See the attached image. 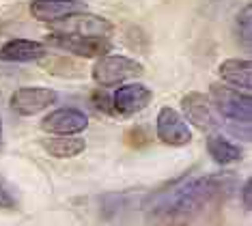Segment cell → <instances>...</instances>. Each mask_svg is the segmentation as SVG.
Wrapping results in <instances>:
<instances>
[{
	"label": "cell",
	"mask_w": 252,
	"mask_h": 226,
	"mask_svg": "<svg viewBox=\"0 0 252 226\" xmlns=\"http://www.w3.org/2000/svg\"><path fill=\"white\" fill-rule=\"evenodd\" d=\"M220 175L209 177H181L177 181L149 194L145 200V213L151 220H183L205 211L216 196L222 192Z\"/></svg>",
	"instance_id": "1"
},
{
	"label": "cell",
	"mask_w": 252,
	"mask_h": 226,
	"mask_svg": "<svg viewBox=\"0 0 252 226\" xmlns=\"http://www.w3.org/2000/svg\"><path fill=\"white\" fill-rule=\"evenodd\" d=\"M48 43L54 48H61L73 56L82 59H99L110 52L112 43L106 34H80V32H52L48 34Z\"/></svg>",
	"instance_id": "2"
},
{
	"label": "cell",
	"mask_w": 252,
	"mask_h": 226,
	"mask_svg": "<svg viewBox=\"0 0 252 226\" xmlns=\"http://www.w3.org/2000/svg\"><path fill=\"white\" fill-rule=\"evenodd\" d=\"M18 207V198H15V192L4 183V179L0 177V209H15Z\"/></svg>",
	"instance_id": "17"
},
{
	"label": "cell",
	"mask_w": 252,
	"mask_h": 226,
	"mask_svg": "<svg viewBox=\"0 0 252 226\" xmlns=\"http://www.w3.org/2000/svg\"><path fill=\"white\" fill-rule=\"evenodd\" d=\"M89 125V117L78 108H61L50 112L41 121V127L50 134H61V136H73L84 131Z\"/></svg>",
	"instance_id": "8"
},
{
	"label": "cell",
	"mask_w": 252,
	"mask_h": 226,
	"mask_svg": "<svg viewBox=\"0 0 252 226\" xmlns=\"http://www.w3.org/2000/svg\"><path fill=\"white\" fill-rule=\"evenodd\" d=\"M235 34H237V41L250 52L252 48V7L250 4H246L237 13V17H235Z\"/></svg>",
	"instance_id": "16"
},
{
	"label": "cell",
	"mask_w": 252,
	"mask_h": 226,
	"mask_svg": "<svg viewBox=\"0 0 252 226\" xmlns=\"http://www.w3.org/2000/svg\"><path fill=\"white\" fill-rule=\"evenodd\" d=\"M181 108L186 112L188 121L200 131H216L220 127L218 110L209 97H205L203 93H188L181 99Z\"/></svg>",
	"instance_id": "7"
},
{
	"label": "cell",
	"mask_w": 252,
	"mask_h": 226,
	"mask_svg": "<svg viewBox=\"0 0 252 226\" xmlns=\"http://www.w3.org/2000/svg\"><path fill=\"white\" fill-rule=\"evenodd\" d=\"M52 26L59 32H80V34H110L112 24L104 17H97L91 13H71L67 17H63L59 22H52Z\"/></svg>",
	"instance_id": "11"
},
{
	"label": "cell",
	"mask_w": 252,
	"mask_h": 226,
	"mask_svg": "<svg viewBox=\"0 0 252 226\" xmlns=\"http://www.w3.org/2000/svg\"><path fill=\"white\" fill-rule=\"evenodd\" d=\"M151 101V91L145 84H125L112 95V108L121 117H129L145 110Z\"/></svg>",
	"instance_id": "10"
},
{
	"label": "cell",
	"mask_w": 252,
	"mask_h": 226,
	"mask_svg": "<svg viewBox=\"0 0 252 226\" xmlns=\"http://www.w3.org/2000/svg\"><path fill=\"white\" fill-rule=\"evenodd\" d=\"M220 78L224 80L228 86L250 93L252 91V63L250 59H228L218 69Z\"/></svg>",
	"instance_id": "12"
},
{
	"label": "cell",
	"mask_w": 252,
	"mask_h": 226,
	"mask_svg": "<svg viewBox=\"0 0 252 226\" xmlns=\"http://www.w3.org/2000/svg\"><path fill=\"white\" fill-rule=\"evenodd\" d=\"M207 151H209L211 160L218 161V164H222V166L235 164V161H239L244 155V151L239 149L237 144H233L222 134H211L207 138Z\"/></svg>",
	"instance_id": "14"
},
{
	"label": "cell",
	"mask_w": 252,
	"mask_h": 226,
	"mask_svg": "<svg viewBox=\"0 0 252 226\" xmlns=\"http://www.w3.org/2000/svg\"><path fill=\"white\" fill-rule=\"evenodd\" d=\"M56 103V93L48 86H22L11 95V110L22 117H32Z\"/></svg>",
	"instance_id": "6"
},
{
	"label": "cell",
	"mask_w": 252,
	"mask_h": 226,
	"mask_svg": "<svg viewBox=\"0 0 252 226\" xmlns=\"http://www.w3.org/2000/svg\"><path fill=\"white\" fill-rule=\"evenodd\" d=\"M87 11V4L82 0H32L31 15L39 22L52 24L71 13H82Z\"/></svg>",
	"instance_id": "9"
},
{
	"label": "cell",
	"mask_w": 252,
	"mask_h": 226,
	"mask_svg": "<svg viewBox=\"0 0 252 226\" xmlns=\"http://www.w3.org/2000/svg\"><path fill=\"white\" fill-rule=\"evenodd\" d=\"M211 103L231 121H252V97L228 84H211Z\"/></svg>",
	"instance_id": "4"
},
{
	"label": "cell",
	"mask_w": 252,
	"mask_h": 226,
	"mask_svg": "<svg viewBox=\"0 0 252 226\" xmlns=\"http://www.w3.org/2000/svg\"><path fill=\"white\" fill-rule=\"evenodd\" d=\"M45 56V45L28 39H13L0 48V61L7 63H32Z\"/></svg>",
	"instance_id": "13"
},
{
	"label": "cell",
	"mask_w": 252,
	"mask_h": 226,
	"mask_svg": "<svg viewBox=\"0 0 252 226\" xmlns=\"http://www.w3.org/2000/svg\"><path fill=\"white\" fill-rule=\"evenodd\" d=\"M142 73H145V67L138 61L121 54H104L93 65V80L101 86L121 84L125 80L138 78Z\"/></svg>",
	"instance_id": "3"
},
{
	"label": "cell",
	"mask_w": 252,
	"mask_h": 226,
	"mask_svg": "<svg viewBox=\"0 0 252 226\" xmlns=\"http://www.w3.org/2000/svg\"><path fill=\"white\" fill-rule=\"evenodd\" d=\"M0 147H2V121H0Z\"/></svg>",
	"instance_id": "19"
},
{
	"label": "cell",
	"mask_w": 252,
	"mask_h": 226,
	"mask_svg": "<svg viewBox=\"0 0 252 226\" xmlns=\"http://www.w3.org/2000/svg\"><path fill=\"white\" fill-rule=\"evenodd\" d=\"M41 147L48 151L54 158H76L84 151V140L80 138H71V136H61L59 138H48V140H41Z\"/></svg>",
	"instance_id": "15"
},
{
	"label": "cell",
	"mask_w": 252,
	"mask_h": 226,
	"mask_svg": "<svg viewBox=\"0 0 252 226\" xmlns=\"http://www.w3.org/2000/svg\"><path fill=\"white\" fill-rule=\"evenodd\" d=\"M156 131L158 138L168 147H186L192 142V131L188 127V121L177 112L175 108H159L156 119Z\"/></svg>",
	"instance_id": "5"
},
{
	"label": "cell",
	"mask_w": 252,
	"mask_h": 226,
	"mask_svg": "<svg viewBox=\"0 0 252 226\" xmlns=\"http://www.w3.org/2000/svg\"><path fill=\"white\" fill-rule=\"evenodd\" d=\"M252 181L248 179V181L244 183V188H242V200H244V209H246V213H250L252 211Z\"/></svg>",
	"instance_id": "18"
}]
</instances>
